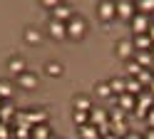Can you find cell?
I'll return each instance as SVG.
<instances>
[{"mask_svg":"<svg viewBox=\"0 0 154 139\" xmlns=\"http://www.w3.org/2000/svg\"><path fill=\"white\" fill-rule=\"evenodd\" d=\"M144 139H154V129H149V132H147V137H144Z\"/></svg>","mask_w":154,"mask_h":139,"instance_id":"36","label":"cell"},{"mask_svg":"<svg viewBox=\"0 0 154 139\" xmlns=\"http://www.w3.org/2000/svg\"><path fill=\"white\" fill-rule=\"evenodd\" d=\"M17 85H20L23 89H35L37 87V75L30 72V70H25L23 75H17Z\"/></svg>","mask_w":154,"mask_h":139,"instance_id":"8","label":"cell"},{"mask_svg":"<svg viewBox=\"0 0 154 139\" xmlns=\"http://www.w3.org/2000/svg\"><path fill=\"white\" fill-rule=\"evenodd\" d=\"M50 139H57V137H50Z\"/></svg>","mask_w":154,"mask_h":139,"instance_id":"41","label":"cell"},{"mask_svg":"<svg viewBox=\"0 0 154 139\" xmlns=\"http://www.w3.org/2000/svg\"><path fill=\"white\" fill-rule=\"evenodd\" d=\"M132 42H134V50H137V52H139V50H152V45H154L147 32H144V35H134Z\"/></svg>","mask_w":154,"mask_h":139,"instance_id":"14","label":"cell"},{"mask_svg":"<svg viewBox=\"0 0 154 139\" xmlns=\"http://www.w3.org/2000/svg\"><path fill=\"white\" fill-rule=\"evenodd\" d=\"M147 35H149V37H152V42H154V23H152V25H149V30H147Z\"/></svg>","mask_w":154,"mask_h":139,"instance_id":"34","label":"cell"},{"mask_svg":"<svg viewBox=\"0 0 154 139\" xmlns=\"http://www.w3.org/2000/svg\"><path fill=\"white\" fill-rule=\"evenodd\" d=\"M25 117H27V124H30V127H35V124H45V122H47V114L40 112V109H32V112H27Z\"/></svg>","mask_w":154,"mask_h":139,"instance_id":"17","label":"cell"},{"mask_svg":"<svg viewBox=\"0 0 154 139\" xmlns=\"http://www.w3.org/2000/svg\"><path fill=\"white\" fill-rule=\"evenodd\" d=\"M154 107V94L147 92V89H142L137 94V107H134V114L137 117H147V112Z\"/></svg>","mask_w":154,"mask_h":139,"instance_id":"2","label":"cell"},{"mask_svg":"<svg viewBox=\"0 0 154 139\" xmlns=\"http://www.w3.org/2000/svg\"><path fill=\"white\" fill-rule=\"evenodd\" d=\"M102 139H119V137L114 134V132H109V134H102Z\"/></svg>","mask_w":154,"mask_h":139,"instance_id":"33","label":"cell"},{"mask_svg":"<svg viewBox=\"0 0 154 139\" xmlns=\"http://www.w3.org/2000/svg\"><path fill=\"white\" fill-rule=\"evenodd\" d=\"M124 139H142V137H139L137 132H129V134H127V137H124Z\"/></svg>","mask_w":154,"mask_h":139,"instance_id":"35","label":"cell"},{"mask_svg":"<svg viewBox=\"0 0 154 139\" xmlns=\"http://www.w3.org/2000/svg\"><path fill=\"white\" fill-rule=\"evenodd\" d=\"M134 60L144 67V70H149L152 67V62H154V55L149 52V50H139V52H134Z\"/></svg>","mask_w":154,"mask_h":139,"instance_id":"15","label":"cell"},{"mask_svg":"<svg viewBox=\"0 0 154 139\" xmlns=\"http://www.w3.org/2000/svg\"><path fill=\"white\" fill-rule=\"evenodd\" d=\"M8 70H10L13 75H23L25 70H27L25 67V60L23 57H10V60H8Z\"/></svg>","mask_w":154,"mask_h":139,"instance_id":"16","label":"cell"},{"mask_svg":"<svg viewBox=\"0 0 154 139\" xmlns=\"http://www.w3.org/2000/svg\"><path fill=\"white\" fill-rule=\"evenodd\" d=\"M65 27H67V37H72V40H82L85 32H87V23H85V17H80V15H75Z\"/></svg>","mask_w":154,"mask_h":139,"instance_id":"1","label":"cell"},{"mask_svg":"<svg viewBox=\"0 0 154 139\" xmlns=\"http://www.w3.org/2000/svg\"><path fill=\"white\" fill-rule=\"evenodd\" d=\"M47 32H50V37H55V40H65V37H67V27H65V23L50 20V25H47Z\"/></svg>","mask_w":154,"mask_h":139,"instance_id":"9","label":"cell"},{"mask_svg":"<svg viewBox=\"0 0 154 139\" xmlns=\"http://www.w3.org/2000/svg\"><path fill=\"white\" fill-rule=\"evenodd\" d=\"M107 85H109V89H112V94H117V97L127 92V79H122V77H112Z\"/></svg>","mask_w":154,"mask_h":139,"instance_id":"13","label":"cell"},{"mask_svg":"<svg viewBox=\"0 0 154 139\" xmlns=\"http://www.w3.org/2000/svg\"><path fill=\"white\" fill-rule=\"evenodd\" d=\"M114 52H117L122 60H134V52H137V50H134L132 40H119L117 47H114Z\"/></svg>","mask_w":154,"mask_h":139,"instance_id":"6","label":"cell"},{"mask_svg":"<svg viewBox=\"0 0 154 139\" xmlns=\"http://www.w3.org/2000/svg\"><path fill=\"white\" fill-rule=\"evenodd\" d=\"M10 97H13V85L8 82V79H0V99L5 102V99H10Z\"/></svg>","mask_w":154,"mask_h":139,"instance_id":"24","label":"cell"},{"mask_svg":"<svg viewBox=\"0 0 154 139\" xmlns=\"http://www.w3.org/2000/svg\"><path fill=\"white\" fill-rule=\"evenodd\" d=\"M134 3H137V0H134Z\"/></svg>","mask_w":154,"mask_h":139,"instance_id":"42","label":"cell"},{"mask_svg":"<svg viewBox=\"0 0 154 139\" xmlns=\"http://www.w3.org/2000/svg\"><path fill=\"white\" fill-rule=\"evenodd\" d=\"M124 119H127V112H124V109H114V112H109V122H124Z\"/></svg>","mask_w":154,"mask_h":139,"instance_id":"29","label":"cell"},{"mask_svg":"<svg viewBox=\"0 0 154 139\" xmlns=\"http://www.w3.org/2000/svg\"><path fill=\"white\" fill-rule=\"evenodd\" d=\"M0 107H3V99H0Z\"/></svg>","mask_w":154,"mask_h":139,"instance_id":"40","label":"cell"},{"mask_svg":"<svg viewBox=\"0 0 154 139\" xmlns=\"http://www.w3.org/2000/svg\"><path fill=\"white\" fill-rule=\"evenodd\" d=\"M45 72L50 75V77H60V75H62V65H60V62H47V65H45Z\"/></svg>","mask_w":154,"mask_h":139,"instance_id":"26","label":"cell"},{"mask_svg":"<svg viewBox=\"0 0 154 139\" xmlns=\"http://www.w3.org/2000/svg\"><path fill=\"white\" fill-rule=\"evenodd\" d=\"M97 15L102 23H112L114 17H117V5H114V0H102L100 8H97Z\"/></svg>","mask_w":154,"mask_h":139,"instance_id":"3","label":"cell"},{"mask_svg":"<svg viewBox=\"0 0 154 139\" xmlns=\"http://www.w3.org/2000/svg\"><path fill=\"white\" fill-rule=\"evenodd\" d=\"M144 119H147V124H149V129H154V107H152L149 112H147V117H144Z\"/></svg>","mask_w":154,"mask_h":139,"instance_id":"32","label":"cell"},{"mask_svg":"<svg viewBox=\"0 0 154 139\" xmlns=\"http://www.w3.org/2000/svg\"><path fill=\"white\" fill-rule=\"evenodd\" d=\"M72 17H75V13H72L70 5H62V3H60V5L52 10V20H57V23H65V25H67Z\"/></svg>","mask_w":154,"mask_h":139,"instance_id":"7","label":"cell"},{"mask_svg":"<svg viewBox=\"0 0 154 139\" xmlns=\"http://www.w3.org/2000/svg\"><path fill=\"white\" fill-rule=\"evenodd\" d=\"M109 124H112V132L117 134L119 139H124V137L129 134V127H127V122H109Z\"/></svg>","mask_w":154,"mask_h":139,"instance_id":"23","label":"cell"},{"mask_svg":"<svg viewBox=\"0 0 154 139\" xmlns=\"http://www.w3.org/2000/svg\"><path fill=\"white\" fill-rule=\"evenodd\" d=\"M75 112H90L92 109V102H90V97H85V94H80V97H75Z\"/></svg>","mask_w":154,"mask_h":139,"instance_id":"18","label":"cell"},{"mask_svg":"<svg viewBox=\"0 0 154 139\" xmlns=\"http://www.w3.org/2000/svg\"><path fill=\"white\" fill-rule=\"evenodd\" d=\"M129 25H132V30H134V35H144V32L149 30V25H152V17H149V15L137 13V15L129 20Z\"/></svg>","mask_w":154,"mask_h":139,"instance_id":"5","label":"cell"},{"mask_svg":"<svg viewBox=\"0 0 154 139\" xmlns=\"http://www.w3.org/2000/svg\"><path fill=\"white\" fill-rule=\"evenodd\" d=\"M30 137L32 139H50L52 132H50L47 124H35V127H30Z\"/></svg>","mask_w":154,"mask_h":139,"instance_id":"12","label":"cell"},{"mask_svg":"<svg viewBox=\"0 0 154 139\" xmlns=\"http://www.w3.org/2000/svg\"><path fill=\"white\" fill-rule=\"evenodd\" d=\"M0 119H3V122H13V119H15V109H13V104L3 102V107H0Z\"/></svg>","mask_w":154,"mask_h":139,"instance_id":"21","label":"cell"},{"mask_svg":"<svg viewBox=\"0 0 154 139\" xmlns=\"http://www.w3.org/2000/svg\"><path fill=\"white\" fill-rule=\"evenodd\" d=\"M40 3H42L45 8H50V10H55L57 5H60V3H62V0H40Z\"/></svg>","mask_w":154,"mask_h":139,"instance_id":"31","label":"cell"},{"mask_svg":"<svg viewBox=\"0 0 154 139\" xmlns=\"http://www.w3.org/2000/svg\"><path fill=\"white\" fill-rule=\"evenodd\" d=\"M40 40H42V35H40V30H37V27H27L25 30V42L27 45H37Z\"/></svg>","mask_w":154,"mask_h":139,"instance_id":"19","label":"cell"},{"mask_svg":"<svg viewBox=\"0 0 154 139\" xmlns=\"http://www.w3.org/2000/svg\"><path fill=\"white\" fill-rule=\"evenodd\" d=\"M142 70H144V67L137 62V60H127V75H129V77H137Z\"/></svg>","mask_w":154,"mask_h":139,"instance_id":"27","label":"cell"},{"mask_svg":"<svg viewBox=\"0 0 154 139\" xmlns=\"http://www.w3.org/2000/svg\"><path fill=\"white\" fill-rule=\"evenodd\" d=\"M142 89H144V87H142V82H139L137 77H127V92H129V94H134V97H137Z\"/></svg>","mask_w":154,"mask_h":139,"instance_id":"22","label":"cell"},{"mask_svg":"<svg viewBox=\"0 0 154 139\" xmlns=\"http://www.w3.org/2000/svg\"><path fill=\"white\" fill-rule=\"evenodd\" d=\"M117 104H119V109H124V112H134V107H137V97L129 94V92H124V94L117 97Z\"/></svg>","mask_w":154,"mask_h":139,"instance_id":"10","label":"cell"},{"mask_svg":"<svg viewBox=\"0 0 154 139\" xmlns=\"http://www.w3.org/2000/svg\"><path fill=\"white\" fill-rule=\"evenodd\" d=\"M80 139H102V134L94 124H82L80 127Z\"/></svg>","mask_w":154,"mask_h":139,"instance_id":"11","label":"cell"},{"mask_svg":"<svg viewBox=\"0 0 154 139\" xmlns=\"http://www.w3.org/2000/svg\"><path fill=\"white\" fill-rule=\"evenodd\" d=\"M149 52H152V55H154V45H152V50H149Z\"/></svg>","mask_w":154,"mask_h":139,"instance_id":"39","label":"cell"},{"mask_svg":"<svg viewBox=\"0 0 154 139\" xmlns=\"http://www.w3.org/2000/svg\"><path fill=\"white\" fill-rule=\"evenodd\" d=\"M75 124H77V127L90 124V112H75Z\"/></svg>","mask_w":154,"mask_h":139,"instance_id":"30","label":"cell"},{"mask_svg":"<svg viewBox=\"0 0 154 139\" xmlns=\"http://www.w3.org/2000/svg\"><path fill=\"white\" fill-rule=\"evenodd\" d=\"M94 94L102 97V99H107V97H112V89H109L107 82H100V85H94Z\"/></svg>","mask_w":154,"mask_h":139,"instance_id":"25","label":"cell"},{"mask_svg":"<svg viewBox=\"0 0 154 139\" xmlns=\"http://www.w3.org/2000/svg\"><path fill=\"white\" fill-rule=\"evenodd\" d=\"M137 79L142 82V87H149V85H152V79H154V75H152V70H142V72L137 75Z\"/></svg>","mask_w":154,"mask_h":139,"instance_id":"28","label":"cell"},{"mask_svg":"<svg viewBox=\"0 0 154 139\" xmlns=\"http://www.w3.org/2000/svg\"><path fill=\"white\" fill-rule=\"evenodd\" d=\"M117 17L119 20H132L137 15V5H134V0H117Z\"/></svg>","mask_w":154,"mask_h":139,"instance_id":"4","label":"cell"},{"mask_svg":"<svg viewBox=\"0 0 154 139\" xmlns=\"http://www.w3.org/2000/svg\"><path fill=\"white\" fill-rule=\"evenodd\" d=\"M149 70H152V75H154V62H152V67H149Z\"/></svg>","mask_w":154,"mask_h":139,"instance_id":"38","label":"cell"},{"mask_svg":"<svg viewBox=\"0 0 154 139\" xmlns=\"http://www.w3.org/2000/svg\"><path fill=\"white\" fill-rule=\"evenodd\" d=\"M149 92H152V94H154V79H152V85H149Z\"/></svg>","mask_w":154,"mask_h":139,"instance_id":"37","label":"cell"},{"mask_svg":"<svg viewBox=\"0 0 154 139\" xmlns=\"http://www.w3.org/2000/svg\"><path fill=\"white\" fill-rule=\"evenodd\" d=\"M137 13H142V15H152L154 13V0H137Z\"/></svg>","mask_w":154,"mask_h":139,"instance_id":"20","label":"cell"}]
</instances>
